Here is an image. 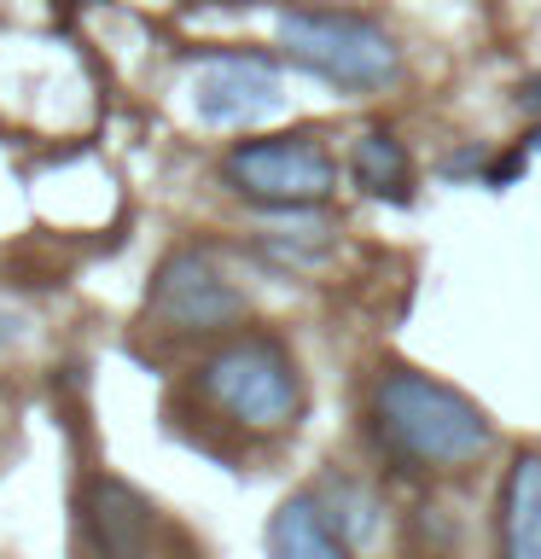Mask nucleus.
Wrapping results in <instances>:
<instances>
[{
	"label": "nucleus",
	"mask_w": 541,
	"mask_h": 559,
	"mask_svg": "<svg viewBox=\"0 0 541 559\" xmlns=\"http://www.w3.org/2000/svg\"><path fill=\"white\" fill-rule=\"evenodd\" d=\"M274 559H349L344 536L332 531V519L314 501H286L268 524Z\"/></svg>",
	"instance_id": "8"
},
{
	"label": "nucleus",
	"mask_w": 541,
	"mask_h": 559,
	"mask_svg": "<svg viewBox=\"0 0 541 559\" xmlns=\"http://www.w3.org/2000/svg\"><path fill=\"white\" fill-rule=\"evenodd\" d=\"M221 169L244 199H262V204H321L338 187V169H332L326 146L309 134L244 140V146L227 152Z\"/></svg>",
	"instance_id": "4"
},
{
	"label": "nucleus",
	"mask_w": 541,
	"mask_h": 559,
	"mask_svg": "<svg viewBox=\"0 0 541 559\" xmlns=\"http://www.w3.org/2000/svg\"><path fill=\"white\" fill-rule=\"evenodd\" d=\"M356 181L366 192H401L408 187V157L390 134H366L356 146Z\"/></svg>",
	"instance_id": "10"
},
{
	"label": "nucleus",
	"mask_w": 541,
	"mask_h": 559,
	"mask_svg": "<svg viewBox=\"0 0 541 559\" xmlns=\"http://www.w3.org/2000/svg\"><path fill=\"white\" fill-rule=\"evenodd\" d=\"M87 531H94L99 559H146L152 513L129 484L99 478L94 489H87Z\"/></svg>",
	"instance_id": "7"
},
{
	"label": "nucleus",
	"mask_w": 541,
	"mask_h": 559,
	"mask_svg": "<svg viewBox=\"0 0 541 559\" xmlns=\"http://www.w3.org/2000/svg\"><path fill=\"white\" fill-rule=\"evenodd\" d=\"M204 396L216 402L227 419H239L244 431H286L297 408H303V391H297V367L274 338H239L216 349L204 361Z\"/></svg>",
	"instance_id": "3"
},
{
	"label": "nucleus",
	"mask_w": 541,
	"mask_h": 559,
	"mask_svg": "<svg viewBox=\"0 0 541 559\" xmlns=\"http://www.w3.org/2000/svg\"><path fill=\"white\" fill-rule=\"evenodd\" d=\"M192 99H199L204 122L239 129V122H256L279 105V76H274L268 59H256V52H221V59H209L199 70Z\"/></svg>",
	"instance_id": "6"
},
{
	"label": "nucleus",
	"mask_w": 541,
	"mask_h": 559,
	"mask_svg": "<svg viewBox=\"0 0 541 559\" xmlns=\"http://www.w3.org/2000/svg\"><path fill=\"white\" fill-rule=\"evenodd\" d=\"M152 314L181 332H221L244 314V297L227 286L204 251H175L152 280Z\"/></svg>",
	"instance_id": "5"
},
{
	"label": "nucleus",
	"mask_w": 541,
	"mask_h": 559,
	"mask_svg": "<svg viewBox=\"0 0 541 559\" xmlns=\"http://www.w3.org/2000/svg\"><path fill=\"white\" fill-rule=\"evenodd\" d=\"M506 559H541V454H518L506 478Z\"/></svg>",
	"instance_id": "9"
},
{
	"label": "nucleus",
	"mask_w": 541,
	"mask_h": 559,
	"mask_svg": "<svg viewBox=\"0 0 541 559\" xmlns=\"http://www.w3.org/2000/svg\"><path fill=\"white\" fill-rule=\"evenodd\" d=\"M279 41L303 70L326 76L332 87H349V94H373V87L396 82V41L378 24H366L356 12H314L297 7L279 17Z\"/></svg>",
	"instance_id": "2"
},
{
	"label": "nucleus",
	"mask_w": 541,
	"mask_h": 559,
	"mask_svg": "<svg viewBox=\"0 0 541 559\" xmlns=\"http://www.w3.org/2000/svg\"><path fill=\"white\" fill-rule=\"evenodd\" d=\"M378 437L413 466H471L489 449V426L460 391L425 373H384L378 396Z\"/></svg>",
	"instance_id": "1"
}]
</instances>
